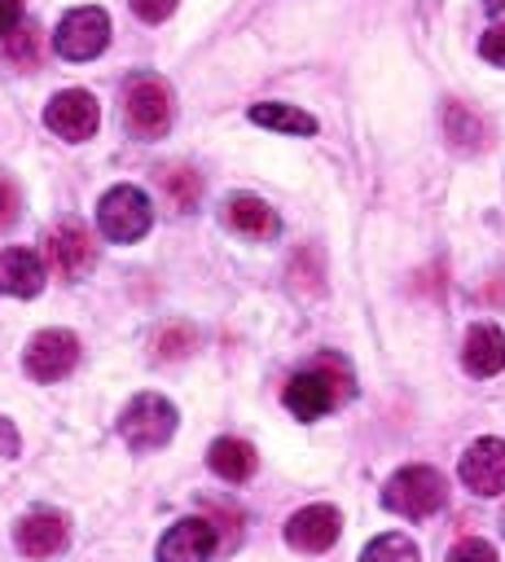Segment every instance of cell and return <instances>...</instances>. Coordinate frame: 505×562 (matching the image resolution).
<instances>
[{
	"mask_svg": "<svg viewBox=\"0 0 505 562\" xmlns=\"http://www.w3.org/2000/svg\"><path fill=\"white\" fill-rule=\"evenodd\" d=\"M448 562H496V549L487 540H461V544H452Z\"/></svg>",
	"mask_w": 505,
	"mask_h": 562,
	"instance_id": "24",
	"label": "cell"
},
{
	"mask_svg": "<svg viewBox=\"0 0 505 562\" xmlns=\"http://www.w3.org/2000/svg\"><path fill=\"white\" fill-rule=\"evenodd\" d=\"M13 540H18V549H22L26 558L44 562V558H53V553L66 549L70 522H66V514H57V509H31V514H22V518L13 522Z\"/></svg>",
	"mask_w": 505,
	"mask_h": 562,
	"instance_id": "10",
	"label": "cell"
},
{
	"mask_svg": "<svg viewBox=\"0 0 505 562\" xmlns=\"http://www.w3.org/2000/svg\"><path fill=\"white\" fill-rule=\"evenodd\" d=\"M487 4V13H505V0H483Z\"/></svg>",
	"mask_w": 505,
	"mask_h": 562,
	"instance_id": "30",
	"label": "cell"
},
{
	"mask_svg": "<svg viewBox=\"0 0 505 562\" xmlns=\"http://www.w3.org/2000/svg\"><path fill=\"white\" fill-rule=\"evenodd\" d=\"M119 435H123L132 448H141V452L162 448V443L176 435V404L162 400V395H154V391L136 395V400L119 413Z\"/></svg>",
	"mask_w": 505,
	"mask_h": 562,
	"instance_id": "4",
	"label": "cell"
},
{
	"mask_svg": "<svg viewBox=\"0 0 505 562\" xmlns=\"http://www.w3.org/2000/svg\"><path fill=\"white\" fill-rule=\"evenodd\" d=\"M360 562H422V553H417V544L404 531H386V536L364 544Z\"/></svg>",
	"mask_w": 505,
	"mask_h": 562,
	"instance_id": "21",
	"label": "cell"
},
{
	"mask_svg": "<svg viewBox=\"0 0 505 562\" xmlns=\"http://www.w3.org/2000/svg\"><path fill=\"white\" fill-rule=\"evenodd\" d=\"M105 44H110V13L97 9V4L70 9V13L57 22V31H53V48H57L66 61H92Z\"/></svg>",
	"mask_w": 505,
	"mask_h": 562,
	"instance_id": "6",
	"label": "cell"
},
{
	"mask_svg": "<svg viewBox=\"0 0 505 562\" xmlns=\"http://www.w3.org/2000/svg\"><path fill=\"white\" fill-rule=\"evenodd\" d=\"M9 57H13V61L35 66V57H40V35H35V26H26V31H13V35H9Z\"/></svg>",
	"mask_w": 505,
	"mask_h": 562,
	"instance_id": "23",
	"label": "cell"
},
{
	"mask_svg": "<svg viewBox=\"0 0 505 562\" xmlns=\"http://www.w3.org/2000/svg\"><path fill=\"white\" fill-rule=\"evenodd\" d=\"M224 224H228L233 233H242V237H255V241H268V237H277V228H281L277 211H272L263 198H255V193H233V198L224 202Z\"/></svg>",
	"mask_w": 505,
	"mask_h": 562,
	"instance_id": "15",
	"label": "cell"
},
{
	"mask_svg": "<svg viewBox=\"0 0 505 562\" xmlns=\"http://www.w3.org/2000/svg\"><path fill=\"white\" fill-rule=\"evenodd\" d=\"M13 215H18V189L0 176V224H9Z\"/></svg>",
	"mask_w": 505,
	"mask_h": 562,
	"instance_id": "28",
	"label": "cell"
},
{
	"mask_svg": "<svg viewBox=\"0 0 505 562\" xmlns=\"http://www.w3.org/2000/svg\"><path fill=\"white\" fill-rule=\"evenodd\" d=\"M158 180H162V193L171 198L176 211H193V206H198V198H202V176H198L193 167H167Z\"/></svg>",
	"mask_w": 505,
	"mask_h": 562,
	"instance_id": "20",
	"label": "cell"
},
{
	"mask_svg": "<svg viewBox=\"0 0 505 562\" xmlns=\"http://www.w3.org/2000/svg\"><path fill=\"white\" fill-rule=\"evenodd\" d=\"M356 382H351V369L338 360V356H321L312 369L294 373L290 386H285V408L299 417V422H316L325 417L338 400H351Z\"/></svg>",
	"mask_w": 505,
	"mask_h": 562,
	"instance_id": "1",
	"label": "cell"
},
{
	"mask_svg": "<svg viewBox=\"0 0 505 562\" xmlns=\"http://www.w3.org/2000/svg\"><path fill=\"white\" fill-rule=\"evenodd\" d=\"M18 448H22V439H18L13 422H4V417H0V457H18Z\"/></svg>",
	"mask_w": 505,
	"mask_h": 562,
	"instance_id": "29",
	"label": "cell"
},
{
	"mask_svg": "<svg viewBox=\"0 0 505 562\" xmlns=\"http://www.w3.org/2000/svg\"><path fill=\"white\" fill-rule=\"evenodd\" d=\"M26 373L35 382H61L75 364H79V338L70 329H40L31 342H26V356H22Z\"/></svg>",
	"mask_w": 505,
	"mask_h": 562,
	"instance_id": "8",
	"label": "cell"
},
{
	"mask_svg": "<svg viewBox=\"0 0 505 562\" xmlns=\"http://www.w3.org/2000/svg\"><path fill=\"white\" fill-rule=\"evenodd\" d=\"M154 351H158V356H167V360L189 356V351H198V329H193V325H167V329L158 334Z\"/></svg>",
	"mask_w": 505,
	"mask_h": 562,
	"instance_id": "22",
	"label": "cell"
},
{
	"mask_svg": "<svg viewBox=\"0 0 505 562\" xmlns=\"http://www.w3.org/2000/svg\"><path fill=\"white\" fill-rule=\"evenodd\" d=\"M479 53H483L492 66H505V22H501V26H492V31L479 40Z\"/></svg>",
	"mask_w": 505,
	"mask_h": 562,
	"instance_id": "25",
	"label": "cell"
},
{
	"mask_svg": "<svg viewBox=\"0 0 505 562\" xmlns=\"http://www.w3.org/2000/svg\"><path fill=\"white\" fill-rule=\"evenodd\" d=\"M123 119H127V132L141 136V140L167 136V127H171V119H176L171 88H167L158 75H136V79H127V88H123Z\"/></svg>",
	"mask_w": 505,
	"mask_h": 562,
	"instance_id": "3",
	"label": "cell"
},
{
	"mask_svg": "<svg viewBox=\"0 0 505 562\" xmlns=\"http://www.w3.org/2000/svg\"><path fill=\"white\" fill-rule=\"evenodd\" d=\"M154 206L136 184H114L101 202H97V224L110 241H141L149 233Z\"/></svg>",
	"mask_w": 505,
	"mask_h": 562,
	"instance_id": "5",
	"label": "cell"
},
{
	"mask_svg": "<svg viewBox=\"0 0 505 562\" xmlns=\"http://www.w3.org/2000/svg\"><path fill=\"white\" fill-rule=\"evenodd\" d=\"M44 259L61 281H79L97 259V241L79 220H61L44 237Z\"/></svg>",
	"mask_w": 505,
	"mask_h": 562,
	"instance_id": "7",
	"label": "cell"
},
{
	"mask_svg": "<svg viewBox=\"0 0 505 562\" xmlns=\"http://www.w3.org/2000/svg\"><path fill=\"white\" fill-rule=\"evenodd\" d=\"M461 360H465V373L470 378H492L505 369V334L496 325H470L465 334V347H461Z\"/></svg>",
	"mask_w": 505,
	"mask_h": 562,
	"instance_id": "16",
	"label": "cell"
},
{
	"mask_svg": "<svg viewBox=\"0 0 505 562\" xmlns=\"http://www.w3.org/2000/svg\"><path fill=\"white\" fill-rule=\"evenodd\" d=\"M206 461H211V470H215L220 479H228V483H246V479L255 474V448H250L246 439H233V435L215 439L211 452H206Z\"/></svg>",
	"mask_w": 505,
	"mask_h": 562,
	"instance_id": "17",
	"label": "cell"
},
{
	"mask_svg": "<svg viewBox=\"0 0 505 562\" xmlns=\"http://www.w3.org/2000/svg\"><path fill=\"white\" fill-rule=\"evenodd\" d=\"M250 119L259 127H272V132H290V136H312L316 132V119L307 110H294L285 101H259L250 105Z\"/></svg>",
	"mask_w": 505,
	"mask_h": 562,
	"instance_id": "19",
	"label": "cell"
},
{
	"mask_svg": "<svg viewBox=\"0 0 505 562\" xmlns=\"http://www.w3.org/2000/svg\"><path fill=\"white\" fill-rule=\"evenodd\" d=\"M44 123H48V132H57L61 140H88V136L97 132V123H101V105H97L92 92L66 88V92H57V97L44 105Z\"/></svg>",
	"mask_w": 505,
	"mask_h": 562,
	"instance_id": "9",
	"label": "cell"
},
{
	"mask_svg": "<svg viewBox=\"0 0 505 562\" xmlns=\"http://www.w3.org/2000/svg\"><path fill=\"white\" fill-rule=\"evenodd\" d=\"M501 527H505V518H501Z\"/></svg>",
	"mask_w": 505,
	"mask_h": 562,
	"instance_id": "31",
	"label": "cell"
},
{
	"mask_svg": "<svg viewBox=\"0 0 505 562\" xmlns=\"http://www.w3.org/2000/svg\"><path fill=\"white\" fill-rule=\"evenodd\" d=\"M211 549H215L211 518H180L158 540V562H211Z\"/></svg>",
	"mask_w": 505,
	"mask_h": 562,
	"instance_id": "13",
	"label": "cell"
},
{
	"mask_svg": "<svg viewBox=\"0 0 505 562\" xmlns=\"http://www.w3.org/2000/svg\"><path fill=\"white\" fill-rule=\"evenodd\" d=\"M44 290V259L26 246H9L0 250V294L13 299H35Z\"/></svg>",
	"mask_w": 505,
	"mask_h": 562,
	"instance_id": "14",
	"label": "cell"
},
{
	"mask_svg": "<svg viewBox=\"0 0 505 562\" xmlns=\"http://www.w3.org/2000/svg\"><path fill=\"white\" fill-rule=\"evenodd\" d=\"M338 531H343V514L334 505H307L285 522V540L303 553H325L338 540Z\"/></svg>",
	"mask_w": 505,
	"mask_h": 562,
	"instance_id": "12",
	"label": "cell"
},
{
	"mask_svg": "<svg viewBox=\"0 0 505 562\" xmlns=\"http://www.w3.org/2000/svg\"><path fill=\"white\" fill-rule=\"evenodd\" d=\"M461 483L474 496H501L505 492V439H474L461 457Z\"/></svg>",
	"mask_w": 505,
	"mask_h": 562,
	"instance_id": "11",
	"label": "cell"
},
{
	"mask_svg": "<svg viewBox=\"0 0 505 562\" xmlns=\"http://www.w3.org/2000/svg\"><path fill=\"white\" fill-rule=\"evenodd\" d=\"M444 501H448V483L435 465H404L382 487V505L400 518H430L435 509H444Z\"/></svg>",
	"mask_w": 505,
	"mask_h": 562,
	"instance_id": "2",
	"label": "cell"
},
{
	"mask_svg": "<svg viewBox=\"0 0 505 562\" xmlns=\"http://www.w3.org/2000/svg\"><path fill=\"white\" fill-rule=\"evenodd\" d=\"M132 9H136V18H145V22H162V18L176 9V0H132Z\"/></svg>",
	"mask_w": 505,
	"mask_h": 562,
	"instance_id": "26",
	"label": "cell"
},
{
	"mask_svg": "<svg viewBox=\"0 0 505 562\" xmlns=\"http://www.w3.org/2000/svg\"><path fill=\"white\" fill-rule=\"evenodd\" d=\"M444 132H448V140H452L461 154H474V149L487 145V123H483L470 105H461V101H452V105L444 110Z\"/></svg>",
	"mask_w": 505,
	"mask_h": 562,
	"instance_id": "18",
	"label": "cell"
},
{
	"mask_svg": "<svg viewBox=\"0 0 505 562\" xmlns=\"http://www.w3.org/2000/svg\"><path fill=\"white\" fill-rule=\"evenodd\" d=\"M22 22V0H0V40H9Z\"/></svg>",
	"mask_w": 505,
	"mask_h": 562,
	"instance_id": "27",
	"label": "cell"
}]
</instances>
